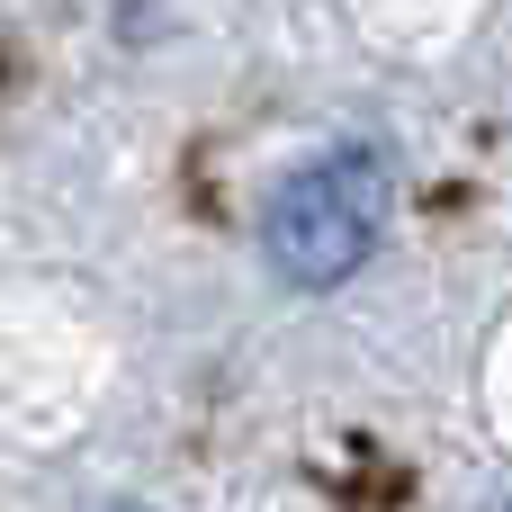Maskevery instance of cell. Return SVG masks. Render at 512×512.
<instances>
[{
	"label": "cell",
	"mask_w": 512,
	"mask_h": 512,
	"mask_svg": "<svg viewBox=\"0 0 512 512\" xmlns=\"http://www.w3.org/2000/svg\"><path fill=\"white\" fill-rule=\"evenodd\" d=\"M387 234V162L369 144H333L270 198V270L288 288H342Z\"/></svg>",
	"instance_id": "1"
}]
</instances>
